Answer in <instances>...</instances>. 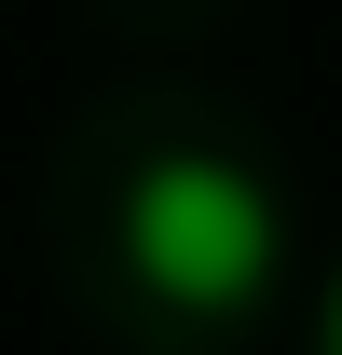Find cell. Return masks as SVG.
<instances>
[{
	"label": "cell",
	"instance_id": "2",
	"mask_svg": "<svg viewBox=\"0 0 342 355\" xmlns=\"http://www.w3.org/2000/svg\"><path fill=\"white\" fill-rule=\"evenodd\" d=\"M329 355H342V314H329Z\"/></svg>",
	"mask_w": 342,
	"mask_h": 355
},
{
	"label": "cell",
	"instance_id": "1",
	"mask_svg": "<svg viewBox=\"0 0 342 355\" xmlns=\"http://www.w3.org/2000/svg\"><path fill=\"white\" fill-rule=\"evenodd\" d=\"M124 246H137V273H151L165 301L233 314L260 273H274V205H260V178H247V164H206V150H178V164H151V178H137Z\"/></svg>",
	"mask_w": 342,
	"mask_h": 355
}]
</instances>
